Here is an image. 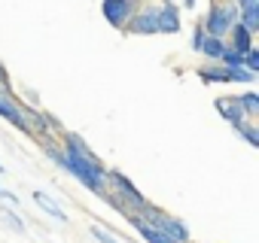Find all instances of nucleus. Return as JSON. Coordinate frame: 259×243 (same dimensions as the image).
Listing matches in <instances>:
<instances>
[{"label": "nucleus", "mask_w": 259, "mask_h": 243, "mask_svg": "<svg viewBox=\"0 0 259 243\" xmlns=\"http://www.w3.org/2000/svg\"><path fill=\"white\" fill-rule=\"evenodd\" d=\"M125 219H128V225H132L138 234H141V240L144 243H174L168 234H162L159 228H153V225H147V222H141L135 213H125Z\"/></svg>", "instance_id": "1a4fd4ad"}, {"label": "nucleus", "mask_w": 259, "mask_h": 243, "mask_svg": "<svg viewBox=\"0 0 259 243\" xmlns=\"http://www.w3.org/2000/svg\"><path fill=\"white\" fill-rule=\"evenodd\" d=\"M89 234H92L98 243H122V240H119L110 228H104V225H92V228H89Z\"/></svg>", "instance_id": "2eb2a0df"}, {"label": "nucleus", "mask_w": 259, "mask_h": 243, "mask_svg": "<svg viewBox=\"0 0 259 243\" xmlns=\"http://www.w3.org/2000/svg\"><path fill=\"white\" fill-rule=\"evenodd\" d=\"M223 52H226V40H220V37H207L201 43V49H198V55H204L207 64H220V55Z\"/></svg>", "instance_id": "ddd939ff"}, {"label": "nucleus", "mask_w": 259, "mask_h": 243, "mask_svg": "<svg viewBox=\"0 0 259 243\" xmlns=\"http://www.w3.org/2000/svg\"><path fill=\"white\" fill-rule=\"evenodd\" d=\"M0 176H7V167H4V164H0Z\"/></svg>", "instance_id": "aec40b11"}, {"label": "nucleus", "mask_w": 259, "mask_h": 243, "mask_svg": "<svg viewBox=\"0 0 259 243\" xmlns=\"http://www.w3.org/2000/svg\"><path fill=\"white\" fill-rule=\"evenodd\" d=\"M250 149H259V125H256V122L253 118H241V122H235V125H229Z\"/></svg>", "instance_id": "9b49d317"}, {"label": "nucleus", "mask_w": 259, "mask_h": 243, "mask_svg": "<svg viewBox=\"0 0 259 243\" xmlns=\"http://www.w3.org/2000/svg\"><path fill=\"white\" fill-rule=\"evenodd\" d=\"M174 4H177V0H174Z\"/></svg>", "instance_id": "412c9836"}, {"label": "nucleus", "mask_w": 259, "mask_h": 243, "mask_svg": "<svg viewBox=\"0 0 259 243\" xmlns=\"http://www.w3.org/2000/svg\"><path fill=\"white\" fill-rule=\"evenodd\" d=\"M31 201L37 204V210H40V213L52 216L55 222H67V213H64V207H61V204H58L52 195H46V192H40V189H37V192L31 195Z\"/></svg>", "instance_id": "9d476101"}, {"label": "nucleus", "mask_w": 259, "mask_h": 243, "mask_svg": "<svg viewBox=\"0 0 259 243\" xmlns=\"http://www.w3.org/2000/svg\"><path fill=\"white\" fill-rule=\"evenodd\" d=\"M241 61H244V55H238V52L229 49V46H226V52L220 55V64H223V67H241Z\"/></svg>", "instance_id": "f3484780"}, {"label": "nucleus", "mask_w": 259, "mask_h": 243, "mask_svg": "<svg viewBox=\"0 0 259 243\" xmlns=\"http://www.w3.org/2000/svg\"><path fill=\"white\" fill-rule=\"evenodd\" d=\"M238 97V106H241V112H244V118H259V91H253V88H247V91H241V94H235Z\"/></svg>", "instance_id": "f8f14e48"}, {"label": "nucleus", "mask_w": 259, "mask_h": 243, "mask_svg": "<svg viewBox=\"0 0 259 243\" xmlns=\"http://www.w3.org/2000/svg\"><path fill=\"white\" fill-rule=\"evenodd\" d=\"M0 88H4V91H16L13 88V79H10V70L4 67V61H0Z\"/></svg>", "instance_id": "a211bd4d"}, {"label": "nucleus", "mask_w": 259, "mask_h": 243, "mask_svg": "<svg viewBox=\"0 0 259 243\" xmlns=\"http://www.w3.org/2000/svg\"><path fill=\"white\" fill-rule=\"evenodd\" d=\"M0 213H4V222L16 231V234H25L28 231V225H25V219L19 216V210L16 207H10V204H4V210H0Z\"/></svg>", "instance_id": "4468645a"}, {"label": "nucleus", "mask_w": 259, "mask_h": 243, "mask_svg": "<svg viewBox=\"0 0 259 243\" xmlns=\"http://www.w3.org/2000/svg\"><path fill=\"white\" fill-rule=\"evenodd\" d=\"M226 46H229V49H235L238 55H244L247 49H253V46H256V37H253L244 25H238V22H235V25H232V31L226 34Z\"/></svg>", "instance_id": "6e6552de"}, {"label": "nucleus", "mask_w": 259, "mask_h": 243, "mask_svg": "<svg viewBox=\"0 0 259 243\" xmlns=\"http://www.w3.org/2000/svg\"><path fill=\"white\" fill-rule=\"evenodd\" d=\"M104 201L116 210V213H141L147 204H150V198L132 183V176H125L122 170H116V167H107V195H104Z\"/></svg>", "instance_id": "f03ea898"}, {"label": "nucleus", "mask_w": 259, "mask_h": 243, "mask_svg": "<svg viewBox=\"0 0 259 243\" xmlns=\"http://www.w3.org/2000/svg\"><path fill=\"white\" fill-rule=\"evenodd\" d=\"M213 109H217V115H220L223 122H229V125H235V122L244 118V112H241L235 94H220V97H213Z\"/></svg>", "instance_id": "0eeeda50"}, {"label": "nucleus", "mask_w": 259, "mask_h": 243, "mask_svg": "<svg viewBox=\"0 0 259 243\" xmlns=\"http://www.w3.org/2000/svg\"><path fill=\"white\" fill-rule=\"evenodd\" d=\"M141 7V0H101V16L110 28L122 31L128 25V19H132Z\"/></svg>", "instance_id": "39448f33"}, {"label": "nucleus", "mask_w": 259, "mask_h": 243, "mask_svg": "<svg viewBox=\"0 0 259 243\" xmlns=\"http://www.w3.org/2000/svg\"><path fill=\"white\" fill-rule=\"evenodd\" d=\"M195 4H198V0H177L180 10H195Z\"/></svg>", "instance_id": "6ab92c4d"}, {"label": "nucleus", "mask_w": 259, "mask_h": 243, "mask_svg": "<svg viewBox=\"0 0 259 243\" xmlns=\"http://www.w3.org/2000/svg\"><path fill=\"white\" fill-rule=\"evenodd\" d=\"M58 146H61V152L67 155V158H76V161H89V164H98L101 158L95 155V149L85 143V137L82 134H76V131H61V137H58Z\"/></svg>", "instance_id": "423d86ee"}, {"label": "nucleus", "mask_w": 259, "mask_h": 243, "mask_svg": "<svg viewBox=\"0 0 259 243\" xmlns=\"http://www.w3.org/2000/svg\"><path fill=\"white\" fill-rule=\"evenodd\" d=\"M204 40H207V34H204L201 22H195V25H192V34H189V49H192V52H198Z\"/></svg>", "instance_id": "dca6fc26"}, {"label": "nucleus", "mask_w": 259, "mask_h": 243, "mask_svg": "<svg viewBox=\"0 0 259 243\" xmlns=\"http://www.w3.org/2000/svg\"><path fill=\"white\" fill-rule=\"evenodd\" d=\"M180 31H183V10L174 0H141L138 13L122 28V34L128 37H159Z\"/></svg>", "instance_id": "f257e3e1"}, {"label": "nucleus", "mask_w": 259, "mask_h": 243, "mask_svg": "<svg viewBox=\"0 0 259 243\" xmlns=\"http://www.w3.org/2000/svg\"><path fill=\"white\" fill-rule=\"evenodd\" d=\"M235 22H238V7H235V0H210V7L204 10V19H201V28H204L207 37L226 40V34L232 31Z\"/></svg>", "instance_id": "7ed1b4c3"}, {"label": "nucleus", "mask_w": 259, "mask_h": 243, "mask_svg": "<svg viewBox=\"0 0 259 243\" xmlns=\"http://www.w3.org/2000/svg\"><path fill=\"white\" fill-rule=\"evenodd\" d=\"M195 73L204 85H256V73H250L244 67H223V64L204 61Z\"/></svg>", "instance_id": "20e7f679"}]
</instances>
